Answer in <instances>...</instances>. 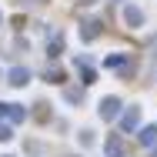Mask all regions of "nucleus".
Returning <instances> with one entry per match:
<instances>
[{
  "mask_svg": "<svg viewBox=\"0 0 157 157\" xmlns=\"http://www.w3.org/2000/svg\"><path fill=\"white\" fill-rule=\"evenodd\" d=\"M154 157H157V154H154Z\"/></svg>",
  "mask_w": 157,
  "mask_h": 157,
  "instance_id": "obj_8",
  "label": "nucleus"
},
{
  "mask_svg": "<svg viewBox=\"0 0 157 157\" xmlns=\"http://www.w3.org/2000/svg\"><path fill=\"white\" fill-rule=\"evenodd\" d=\"M107 154H110V157L121 154V140H110V144H107Z\"/></svg>",
  "mask_w": 157,
  "mask_h": 157,
  "instance_id": "obj_6",
  "label": "nucleus"
},
{
  "mask_svg": "<svg viewBox=\"0 0 157 157\" xmlns=\"http://www.w3.org/2000/svg\"><path fill=\"white\" fill-rule=\"evenodd\" d=\"M0 140H10V127H0Z\"/></svg>",
  "mask_w": 157,
  "mask_h": 157,
  "instance_id": "obj_7",
  "label": "nucleus"
},
{
  "mask_svg": "<svg viewBox=\"0 0 157 157\" xmlns=\"http://www.w3.org/2000/svg\"><path fill=\"white\" fill-rule=\"evenodd\" d=\"M137 121H140V110H137V107H130V110L124 114V121H121V124H124V130H134Z\"/></svg>",
  "mask_w": 157,
  "mask_h": 157,
  "instance_id": "obj_2",
  "label": "nucleus"
},
{
  "mask_svg": "<svg viewBox=\"0 0 157 157\" xmlns=\"http://www.w3.org/2000/svg\"><path fill=\"white\" fill-rule=\"evenodd\" d=\"M27 77H30V74H27V70H20V67H17V70H10V84H17V87H24V84H27Z\"/></svg>",
  "mask_w": 157,
  "mask_h": 157,
  "instance_id": "obj_4",
  "label": "nucleus"
},
{
  "mask_svg": "<svg viewBox=\"0 0 157 157\" xmlns=\"http://www.w3.org/2000/svg\"><path fill=\"white\" fill-rule=\"evenodd\" d=\"M140 140H144V144H157V127H147V130L140 134Z\"/></svg>",
  "mask_w": 157,
  "mask_h": 157,
  "instance_id": "obj_5",
  "label": "nucleus"
},
{
  "mask_svg": "<svg viewBox=\"0 0 157 157\" xmlns=\"http://www.w3.org/2000/svg\"><path fill=\"white\" fill-rule=\"evenodd\" d=\"M117 107H121V100H117V97H107V100L100 104V114H104V117H114Z\"/></svg>",
  "mask_w": 157,
  "mask_h": 157,
  "instance_id": "obj_3",
  "label": "nucleus"
},
{
  "mask_svg": "<svg viewBox=\"0 0 157 157\" xmlns=\"http://www.w3.org/2000/svg\"><path fill=\"white\" fill-rule=\"evenodd\" d=\"M124 20L130 27H140V24H144V13H140L137 7H124Z\"/></svg>",
  "mask_w": 157,
  "mask_h": 157,
  "instance_id": "obj_1",
  "label": "nucleus"
}]
</instances>
